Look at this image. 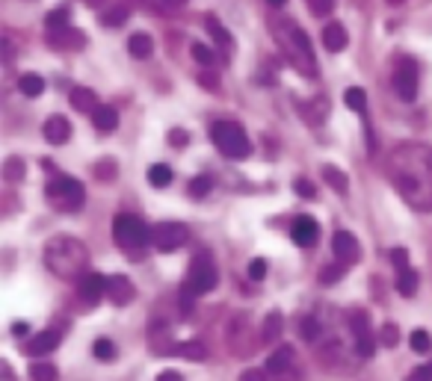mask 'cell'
Returning a JSON list of instances; mask_svg holds the SVG:
<instances>
[{
  "mask_svg": "<svg viewBox=\"0 0 432 381\" xmlns=\"http://www.w3.org/2000/svg\"><path fill=\"white\" fill-rule=\"evenodd\" d=\"M388 180L411 210H432V148L403 142L388 154Z\"/></svg>",
  "mask_w": 432,
  "mask_h": 381,
  "instance_id": "obj_1",
  "label": "cell"
},
{
  "mask_svg": "<svg viewBox=\"0 0 432 381\" xmlns=\"http://www.w3.org/2000/svg\"><path fill=\"white\" fill-rule=\"evenodd\" d=\"M45 266L63 281H81L89 266V251L74 236H53L45 246Z\"/></svg>",
  "mask_w": 432,
  "mask_h": 381,
  "instance_id": "obj_2",
  "label": "cell"
},
{
  "mask_svg": "<svg viewBox=\"0 0 432 381\" xmlns=\"http://www.w3.org/2000/svg\"><path fill=\"white\" fill-rule=\"evenodd\" d=\"M207 136H210V142L220 148V154L228 160H246L252 154V142H249L246 130L234 122H213Z\"/></svg>",
  "mask_w": 432,
  "mask_h": 381,
  "instance_id": "obj_3",
  "label": "cell"
},
{
  "mask_svg": "<svg viewBox=\"0 0 432 381\" xmlns=\"http://www.w3.org/2000/svg\"><path fill=\"white\" fill-rule=\"evenodd\" d=\"M216 284H220V272H216V263H213V257L207 251H199L192 257V263H190V272L184 278V287H181V296H205L210 293Z\"/></svg>",
  "mask_w": 432,
  "mask_h": 381,
  "instance_id": "obj_4",
  "label": "cell"
},
{
  "mask_svg": "<svg viewBox=\"0 0 432 381\" xmlns=\"http://www.w3.org/2000/svg\"><path fill=\"white\" fill-rule=\"evenodd\" d=\"M45 195H48V202H51L56 210H63V213L81 210L83 202H86L83 184H81L77 177H68V174H56L51 184L45 187Z\"/></svg>",
  "mask_w": 432,
  "mask_h": 381,
  "instance_id": "obj_5",
  "label": "cell"
},
{
  "mask_svg": "<svg viewBox=\"0 0 432 381\" xmlns=\"http://www.w3.org/2000/svg\"><path fill=\"white\" fill-rule=\"evenodd\" d=\"M113 239H115V246L136 251V249H145V243H151V228L143 222L140 216L119 213L113 219Z\"/></svg>",
  "mask_w": 432,
  "mask_h": 381,
  "instance_id": "obj_6",
  "label": "cell"
},
{
  "mask_svg": "<svg viewBox=\"0 0 432 381\" xmlns=\"http://www.w3.org/2000/svg\"><path fill=\"white\" fill-rule=\"evenodd\" d=\"M190 239V228L184 222H160L151 228V243L157 251H178Z\"/></svg>",
  "mask_w": 432,
  "mask_h": 381,
  "instance_id": "obj_7",
  "label": "cell"
},
{
  "mask_svg": "<svg viewBox=\"0 0 432 381\" xmlns=\"http://www.w3.org/2000/svg\"><path fill=\"white\" fill-rule=\"evenodd\" d=\"M394 89L403 98V104H415L418 98V66L415 59H400L397 68H394Z\"/></svg>",
  "mask_w": 432,
  "mask_h": 381,
  "instance_id": "obj_8",
  "label": "cell"
},
{
  "mask_svg": "<svg viewBox=\"0 0 432 381\" xmlns=\"http://www.w3.org/2000/svg\"><path fill=\"white\" fill-rule=\"evenodd\" d=\"M349 328H352V337H356V352L370 357L376 352V337L370 331V316L364 310H352L349 313Z\"/></svg>",
  "mask_w": 432,
  "mask_h": 381,
  "instance_id": "obj_9",
  "label": "cell"
},
{
  "mask_svg": "<svg viewBox=\"0 0 432 381\" xmlns=\"http://www.w3.org/2000/svg\"><path fill=\"white\" fill-rule=\"evenodd\" d=\"M287 36H290V45L293 51H297V56H293V63H297L299 68H308L311 74L317 71V63H314V51H311V38L297 27V24H287Z\"/></svg>",
  "mask_w": 432,
  "mask_h": 381,
  "instance_id": "obj_10",
  "label": "cell"
},
{
  "mask_svg": "<svg viewBox=\"0 0 432 381\" xmlns=\"http://www.w3.org/2000/svg\"><path fill=\"white\" fill-rule=\"evenodd\" d=\"M77 296H81L86 305H98L107 296V278L101 272H86L77 281Z\"/></svg>",
  "mask_w": 432,
  "mask_h": 381,
  "instance_id": "obj_11",
  "label": "cell"
},
{
  "mask_svg": "<svg viewBox=\"0 0 432 381\" xmlns=\"http://www.w3.org/2000/svg\"><path fill=\"white\" fill-rule=\"evenodd\" d=\"M290 236H293V243L302 246V249L317 246V239H320V225H317V219H311V216H297V219H293V225H290Z\"/></svg>",
  "mask_w": 432,
  "mask_h": 381,
  "instance_id": "obj_12",
  "label": "cell"
},
{
  "mask_svg": "<svg viewBox=\"0 0 432 381\" xmlns=\"http://www.w3.org/2000/svg\"><path fill=\"white\" fill-rule=\"evenodd\" d=\"M331 251H335L338 263H356V260L361 257V246H359V239L352 236L349 231H338L335 236H331Z\"/></svg>",
  "mask_w": 432,
  "mask_h": 381,
  "instance_id": "obj_13",
  "label": "cell"
},
{
  "mask_svg": "<svg viewBox=\"0 0 432 381\" xmlns=\"http://www.w3.org/2000/svg\"><path fill=\"white\" fill-rule=\"evenodd\" d=\"M136 296V287L128 275H113L107 278V298L113 305H130Z\"/></svg>",
  "mask_w": 432,
  "mask_h": 381,
  "instance_id": "obj_14",
  "label": "cell"
},
{
  "mask_svg": "<svg viewBox=\"0 0 432 381\" xmlns=\"http://www.w3.org/2000/svg\"><path fill=\"white\" fill-rule=\"evenodd\" d=\"M60 340H63L60 331H56V328H48V331H42V334H36L30 343L24 346V352H27L30 357H45L48 352H53L56 346H60Z\"/></svg>",
  "mask_w": 432,
  "mask_h": 381,
  "instance_id": "obj_15",
  "label": "cell"
},
{
  "mask_svg": "<svg viewBox=\"0 0 432 381\" xmlns=\"http://www.w3.org/2000/svg\"><path fill=\"white\" fill-rule=\"evenodd\" d=\"M42 136L48 139L51 145H66L68 136H71V125L66 115H51L48 122L42 125Z\"/></svg>",
  "mask_w": 432,
  "mask_h": 381,
  "instance_id": "obj_16",
  "label": "cell"
},
{
  "mask_svg": "<svg viewBox=\"0 0 432 381\" xmlns=\"http://www.w3.org/2000/svg\"><path fill=\"white\" fill-rule=\"evenodd\" d=\"M290 364H293V346H279L276 352H272L269 357H267V375H282V372H287L290 370Z\"/></svg>",
  "mask_w": 432,
  "mask_h": 381,
  "instance_id": "obj_17",
  "label": "cell"
},
{
  "mask_svg": "<svg viewBox=\"0 0 432 381\" xmlns=\"http://www.w3.org/2000/svg\"><path fill=\"white\" fill-rule=\"evenodd\" d=\"M282 331H284V316H282L279 310H269L267 319L261 323V343L272 346V343H276V340L282 337Z\"/></svg>",
  "mask_w": 432,
  "mask_h": 381,
  "instance_id": "obj_18",
  "label": "cell"
},
{
  "mask_svg": "<svg viewBox=\"0 0 432 381\" xmlns=\"http://www.w3.org/2000/svg\"><path fill=\"white\" fill-rule=\"evenodd\" d=\"M68 101H71V107H74L77 113H95L98 107H101V104H98V98H95V92H92V89H86V86L71 89Z\"/></svg>",
  "mask_w": 432,
  "mask_h": 381,
  "instance_id": "obj_19",
  "label": "cell"
},
{
  "mask_svg": "<svg viewBox=\"0 0 432 381\" xmlns=\"http://www.w3.org/2000/svg\"><path fill=\"white\" fill-rule=\"evenodd\" d=\"M346 27L344 24H329V27H323V45H326V51H331V53H338V51H344L346 48Z\"/></svg>",
  "mask_w": 432,
  "mask_h": 381,
  "instance_id": "obj_20",
  "label": "cell"
},
{
  "mask_svg": "<svg viewBox=\"0 0 432 381\" xmlns=\"http://www.w3.org/2000/svg\"><path fill=\"white\" fill-rule=\"evenodd\" d=\"M92 125L101 133H110V130H115V125H119V113H115L110 104H101L92 113Z\"/></svg>",
  "mask_w": 432,
  "mask_h": 381,
  "instance_id": "obj_21",
  "label": "cell"
},
{
  "mask_svg": "<svg viewBox=\"0 0 432 381\" xmlns=\"http://www.w3.org/2000/svg\"><path fill=\"white\" fill-rule=\"evenodd\" d=\"M128 51H130V56H133V59H148V56L154 53V42H151V36H145V33L130 36Z\"/></svg>",
  "mask_w": 432,
  "mask_h": 381,
  "instance_id": "obj_22",
  "label": "cell"
},
{
  "mask_svg": "<svg viewBox=\"0 0 432 381\" xmlns=\"http://www.w3.org/2000/svg\"><path fill=\"white\" fill-rule=\"evenodd\" d=\"M18 89H21L27 98H38L45 92V77H38L36 71H27V74L18 77Z\"/></svg>",
  "mask_w": 432,
  "mask_h": 381,
  "instance_id": "obj_23",
  "label": "cell"
},
{
  "mask_svg": "<svg viewBox=\"0 0 432 381\" xmlns=\"http://www.w3.org/2000/svg\"><path fill=\"white\" fill-rule=\"evenodd\" d=\"M68 21H71V15H68V6H56L45 15V30L48 33H60V30H68Z\"/></svg>",
  "mask_w": 432,
  "mask_h": 381,
  "instance_id": "obj_24",
  "label": "cell"
},
{
  "mask_svg": "<svg viewBox=\"0 0 432 381\" xmlns=\"http://www.w3.org/2000/svg\"><path fill=\"white\" fill-rule=\"evenodd\" d=\"M323 180H326V184L335 189L338 195H346V192H349V180H346V174H344L338 166H323Z\"/></svg>",
  "mask_w": 432,
  "mask_h": 381,
  "instance_id": "obj_25",
  "label": "cell"
},
{
  "mask_svg": "<svg viewBox=\"0 0 432 381\" xmlns=\"http://www.w3.org/2000/svg\"><path fill=\"white\" fill-rule=\"evenodd\" d=\"M172 169L166 166V163H154L151 169H148V184L154 187V189H163V187H169L172 184Z\"/></svg>",
  "mask_w": 432,
  "mask_h": 381,
  "instance_id": "obj_26",
  "label": "cell"
},
{
  "mask_svg": "<svg viewBox=\"0 0 432 381\" xmlns=\"http://www.w3.org/2000/svg\"><path fill=\"white\" fill-rule=\"evenodd\" d=\"M172 355L187 357V360H205V357H207V349L199 343V340H190V343H178V346H175Z\"/></svg>",
  "mask_w": 432,
  "mask_h": 381,
  "instance_id": "obj_27",
  "label": "cell"
},
{
  "mask_svg": "<svg viewBox=\"0 0 432 381\" xmlns=\"http://www.w3.org/2000/svg\"><path fill=\"white\" fill-rule=\"evenodd\" d=\"M128 18H130V6H122V4H119V6H110V9L101 12V24H104V27H122Z\"/></svg>",
  "mask_w": 432,
  "mask_h": 381,
  "instance_id": "obj_28",
  "label": "cell"
},
{
  "mask_svg": "<svg viewBox=\"0 0 432 381\" xmlns=\"http://www.w3.org/2000/svg\"><path fill=\"white\" fill-rule=\"evenodd\" d=\"M397 293L406 296V298H411V296L418 293V272H415V269L397 272Z\"/></svg>",
  "mask_w": 432,
  "mask_h": 381,
  "instance_id": "obj_29",
  "label": "cell"
},
{
  "mask_svg": "<svg viewBox=\"0 0 432 381\" xmlns=\"http://www.w3.org/2000/svg\"><path fill=\"white\" fill-rule=\"evenodd\" d=\"M344 101H346V107H349L352 113H359V115H364V113H367V92H364V89H359V86L346 89Z\"/></svg>",
  "mask_w": 432,
  "mask_h": 381,
  "instance_id": "obj_30",
  "label": "cell"
},
{
  "mask_svg": "<svg viewBox=\"0 0 432 381\" xmlns=\"http://www.w3.org/2000/svg\"><path fill=\"white\" fill-rule=\"evenodd\" d=\"M24 174H27V166H24L21 157H9L6 163H4V177L9 180V184H18V180H24Z\"/></svg>",
  "mask_w": 432,
  "mask_h": 381,
  "instance_id": "obj_31",
  "label": "cell"
},
{
  "mask_svg": "<svg viewBox=\"0 0 432 381\" xmlns=\"http://www.w3.org/2000/svg\"><path fill=\"white\" fill-rule=\"evenodd\" d=\"M48 42L56 45V48H66V45H83V36L74 33L71 27L68 30H60V33H48Z\"/></svg>",
  "mask_w": 432,
  "mask_h": 381,
  "instance_id": "obj_32",
  "label": "cell"
},
{
  "mask_svg": "<svg viewBox=\"0 0 432 381\" xmlns=\"http://www.w3.org/2000/svg\"><path fill=\"white\" fill-rule=\"evenodd\" d=\"M408 346H411V352H418V355L432 352V337H429V331H423V328L411 331V337H408Z\"/></svg>",
  "mask_w": 432,
  "mask_h": 381,
  "instance_id": "obj_33",
  "label": "cell"
},
{
  "mask_svg": "<svg viewBox=\"0 0 432 381\" xmlns=\"http://www.w3.org/2000/svg\"><path fill=\"white\" fill-rule=\"evenodd\" d=\"M210 189H213V177H210V174H199V177H192V180H190V187H187V192H190L192 198H205Z\"/></svg>",
  "mask_w": 432,
  "mask_h": 381,
  "instance_id": "obj_34",
  "label": "cell"
},
{
  "mask_svg": "<svg viewBox=\"0 0 432 381\" xmlns=\"http://www.w3.org/2000/svg\"><path fill=\"white\" fill-rule=\"evenodd\" d=\"M92 355L98 360H113L115 357V343H113V340H107V337H98L95 343H92Z\"/></svg>",
  "mask_w": 432,
  "mask_h": 381,
  "instance_id": "obj_35",
  "label": "cell"
},
{
  "mask_svg": "<svg viewBox=\"0 0 432 381\" xmlns=\"http://www.w3.org/2000/svg\"><path fill=\"white\" fill-rule=\"evenodd\" d=\"M397 343H400V328H397L394 323L382 325V328H379V346H385V349H394Z\"/></svg>",
  "mask_w": 432,
  "mask_h": 381,
  "instance_id": "obj_36",
  "label": "cell"
},
{
  "mask_svg": "<svg viewBox=\"0 0 432 381\" xmlns=\"http://www.w3.org/2000/svg\"><path fill=\"white\" fill-rule=\"evenodd\" d=\"M56 375H60V370H56L53 364H33L30 367L33 381H56Z\"/></svg>",
  "mask_w": 432,
  "mask_h": 381,
  "instance_id": "obj_37",
  "label": "cell"
},
{
  "mask_svg": "<svg viewBox=\"0 0 432 381\" xmlns=\"http://www.w3.org/2000/svg\"><path fill=\"white\" fill-rule=\"evenodd\" d=\"M205 24H207V33H210V36H213L220 45H225V48L231 45V33H228V30H225L220 21H216L213 15H207V21H205Z\"/></svg>",
  "mask_w": 432,
  "mask_h": 381,
  "instance_id": "obj_38",
  "label": "cell"
},
{
  "mask_svg": "<svg viewBox=\"0 0 432 381\" xmlns=\"http://www.w3.org/2000/svg\"><path fill=\"white\" fill-rule=\"evenodd\" d=\"M344 272H346L344 263H329V266H323V269H320V284H326V287H329V284H338V281L344 278Z\"/></svg>",
  "mask_w": 432,
  "mask_h": 381,
  "instance_id": "obj_39",
  "label": "cell"
},
{
  "mask_svg": "<svg viewBox=\"0 0 432 381\" xmlns=\"http://www.w3.org/2000/svg\"><path fill=\"white\" fill-rule=\"evenodd\" d=\"M299 334L302 340H308V343H317V337H320V323L314 316H305L302 323H299Z\"/></svg>",
  "mask_w": 432,
  "mask_h": 381,
  "instance_id": "obj_40",
  "label": "cell"
},
{
  "mask_svg": "<svg viewBox=\"0 0 432 381\" xmlns=\"http://www.w3.org/2000/svg\"><path fill=\"white\" fill-rule=\"evenodd\" d=\"M190 51H192V56H195V63H202V66H213L216 53H213L207 45H202V42H192V45H190Z\"/></svg>",
  "mask_w": 432,
  "mask_h": 381,
  "instance_id": "obj_41",
  "label": "cell"
},
{
  "mask_svg": "<svg viewBox=\"0 0 432 381\" xmlns=\"http://www.w3.org/2000/svg\"><path fill=\"white\" fill-rule=\"evenodd\" d=\"M293 192H297L299 198H317V187H314L308 177H297V180H293Z\"/></svg>",
  "mask_w": 432,
  "mask_h": 381,
  "instance_id": "obj_42",
  "label": "cell"
},
{
  "mask_svg": "<svg viewBox=\"0 0 432 381\" xmlns=\"http://www.w3.org/2000/svg\"><path fill=\"white\" fill-rule=\"evenodd\" d=\"M115 169H119V166H115V160H101V163H95V177H101V180H110L113 174H115Z\"/></svg>",
  "mask_w": 432,
  "mask_h": 381,
  "instance_id": "obj_43",
  "label": "cell"
},
{
  "mask_svg": "<svg viewBox=\"0 0 432 381\" xmlns=\"http://www.w3.org/2000/svg\"><path fill=\"white\" fill-rule=\"evenodd\" d=\"M249 278L252 281H264L267 278V260L264 257H254L249 263Z\"/></svg>",
  "mask_w": 432,
  "mask_h": 381,
  "instance_id": "obj_44",
  "label": "cell"
},
{
  "mask_svg": "<svg viewBox=\"0 0 432 381\" xmlns=\"http://www.w3.org/2000/svg\"><path fill=\"white\" fill-rule=\"evenodd\" d=\"M406 381H432V360H426L423 367H415L411 375H406Z\"/></svg>",
  "mask_w": 432,
  "mask_h": 381,
  "instance_id": "obj_45",
  "label": "cell"
},
{
  "mask_svg": "<svg viewBox=\"0 0 432 381\" xmlns=\"http://www.w3.org/2000/svg\"><path fill=\"white\" fill-rule=\"evenodd\" d=\"M169 142H172L175 148H184V145L190 142V133L181 130V127H172V130H169Z\"/></svg>",
  "mask_w": 432,
  "mask_h": 381,
  "instance_id": "obj_46",
  "label": "cell"
},
{
  "mask_svg": "<svg viewBox=\"0 0 432 381\" xmlns=\"http://www.w3.org/2000/svg\"><path fill=\"white\" fill-rule=\"evenodd\" d=\"M391 263L397 266V272L408 269V251L406 249H394V251H391Z\"/></svg>",
  "mask_w": 432,
  "mask_h": 381,
  "instance_id": "obj_47",
  "label": "cell"
},
{
  "mask_svg": "<svg viewBox=\"0 0 432 381\" xmlns=\"http://www.w3.org/2000/svg\"><path fill=\"white\" fill-rule=\"evenodd\" d=\"M199 86L202 89H207V92H216V89H220V80H216V74H199Z\"/></svg>",
  "mask_w": 432,
  "mask_h": 381,
  "instance_id": "obj_48",
  "label": "cell"
},
{
  "mask_svg": "<svg viewBox=\"0 0 432 381\" xmlns=\"http://www.w3.org/2000/svg\"><path fill=\"white\" fill-rule=\"evenodd\" d=\"M335 9V0H314V15H329Z\"/></svg>",
  "mask_w": 432,
  "mask_h": 381,
  "instance_id": "obj_49",
  "label": "cell"
},
{
  "mask_svg": "<svg viewBox=\"0 0 432 381\" xmlns=\"http://www.w3.org/2000/svg\"><path fill=\"white\" fill-rule=\"evenodd\" d=\"M240 381H267V370H246Z\"/></svg>",
  "mask_w": 432,
  "mask_h": 381,
  "instance_id": "obj_50",
  "label": "cell"
},
{
  "mask_svg": "<svg viewBox=\"0 0 432 381\" xmlns=\"http://www.w3.org/2000/svg\"><path fill=\"white\" fill-rule=\"evenodd\" d=\"M157 381H184V375L178 370H163L160 375H157Z\"/></svg>",
  "mask_w": 432,
  "mask_h": 381,
  "instance_id": "obj_51",
  "label": "cell"
},
{
  "mask_svg": "<svg viewBox=\"0 0 432 381\" xmlns=\"http://www.w3.org/2000/svg\"><path fill=\"white\" fill-rule=\"evenodd\" d=\"M4 59H6V63H12V59H15V45H12L9 36H4Z\"/></svg>",
  "mask_w": 432,
  "mask_h": 381,
  "instance_id": "obj_52",
  "label": "cell"
},
{
  "mask_svg": "<svg viewBox=\"0 0 432 381\" xmlns=\"http://www.w3.org/2000/svg\"><path fill=\"white\" fill-rule=\"evenodd\" d=\"M27 331H30V325H27V323H15V325H12V334H15V337H24Z\"/></svg>",
  "mask_w": 432,
  "mask_h": 381,
  "instance_id": "obj_53",
  "label": "cell"
},
{
  "mask_svg": "<svg viewBox=\"0 0 432 381\" xmlns=\"http://www.w3.org/2000/svg\"><path fill=\"white\" fill-rule=\"evenodd\" d=\"M160 4H163V6H184L187 0H160Z\"/></svg>",
  "mask_w": 432,
  "mask_h": 381,
  "instance_id": "obj_54",
  "label": "cell"
},
{
  "mask_svg": "<svg viewBox=\"0 0 432 381\" xmlns=\"http://www.w3.org/2000/svg\"><path fill=\"white\" fill-rule=\"evenodd\" d=\"M4 378L12 381V367H9V364H4Z\"/></svg>",
  "mask_w": 432,
  "mask_h": 381,
  "instance_id": "obj_55",
  "label": "cell"
},
{
  "mask_svg": "<svg viewBox=\"0 0 432 381\" xmlns=\"http://www.w3.org/2000/svg\"><path fill=\"white\" fill-rule=\"evenodd\" d=\"M267 4H269V6H284L287 0H267Z\"/></svg>",
  "mask_w": 432,
  "mask_h": 381,
  "instance_id": "obj_56",
  "label": "cell"
},
{
  "mask_svg": "<svg viewBox=\"0 0 432 381\" xmlns=\"http://www.w3.org/2000/svg\"><path fill=\"white\" fill-rule=\"evenodd\" d=\"M388 4H403V0H388Z\"/></svg>",
  "mask_w": 432,
  "mask_h": 381,
  "instance_id": "obj_57",
  "label": "cell"
},
{
  "mask_svg": "<svg viewBox=\"0 0 432 381\" xmlns=\"http://www.w3.org/2000/svg\"><path fill=\"white\" fill-rule=\"evenodd\" d=\"M89 4H98V0H89Z\"/></svg>",
  "mask_w": 432,
  "mask_h": 381,
  "instance_id": "obj_58",
  "label": "cell"
}]
</instances>
